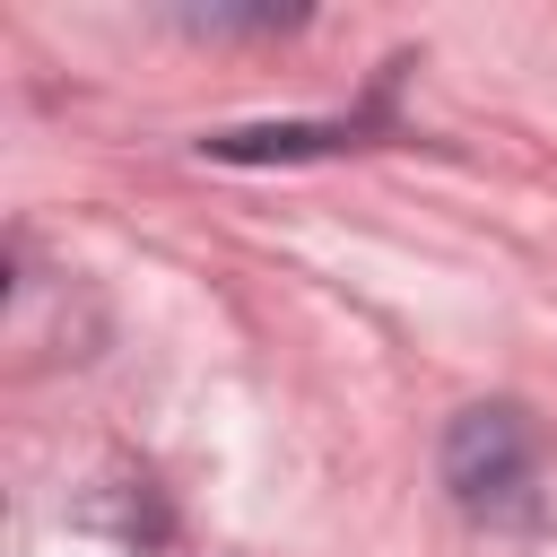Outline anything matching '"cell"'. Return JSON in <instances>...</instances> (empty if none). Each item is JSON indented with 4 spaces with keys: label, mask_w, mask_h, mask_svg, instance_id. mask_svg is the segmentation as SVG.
<instances>
[{
    "label": "cell",
    "mask_w": 557,
    "mask_h": 557,
    "mask_svg": "<svg viewBox=\"0 0 557 557\" xmlns=\"http://www.w3.org/2000/svg\"><path fill=\"white\" fill-rule=\"evenodd\" d=\"M444 487L470 522L487 531H531L540 522V426L513 400H470L444 426Z\"/></svg>",
    "instance_id": "1"
},
{
    "label": "cell",
    "mask_w": 557,
    "mask_h": 557,
    "mask_svg": "<svg viewBox=\"0 0 557 557\" xmlns=\"http://www.w3.org/2000/svg\"><path fill=\"white\" fill-rule=\"evenodd\" d=\"M183 26H200V35H270V26H296V9H191Z\"/></svg>",
    "instance_id": "3"
},
{
    "label": "cell",
    "mask_w": 557,
    "mask_h": 557,
    "mask_svg": "<svg viewBox=\"0 0 557 557\" xmlns=\"http://www.w3.org/2000/svg\"><path fill=\"white\" fill-rule=\"evenodd\" d=\"M357 148V122H252V131H209L200 157L218 165H278V157H331Z\"/></svg>",
    "instance_id": "2"
}]
</instances>
